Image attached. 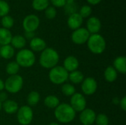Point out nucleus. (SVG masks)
Instances as JSON below:
<instances>
[{
	"mask_svg": "<svg viewBox=\"0 0 126 125\" xmlns=\"http://www.w3.org/2000/svg\"><path fill=\"white\" fill-rule=\"evenodd\" d=\"M76 116V112L69 104H60L55 111V116L57 120L63 124L72 122Z\"/></svg>",
	"mask_w": 126,
	"mask_h": 125,
	"instance_id": "nucleus-1",
	"label": "nucleus"
},
{
	"mask_svg": "<svg viewBox=\"0 0 126 125\" xmlns=\"http://www.w3.org/2000/svg\"><path fill=\"white\" fill-rule=\"evenodd\" d=\"M59 61V55L52 48H46L41 52L39 57L40 65L45 69H52Z\"/></svg>",
	"mask_w": 126,
	"mask_h": 125,
	"instance_id": "nucleus-2",
	"label": "nucleus"
},
{
	"mask_svg": "<svg viewBox=\"0 0 126 125\" xmlns=\"http://www.w3.org/2000/svg\"><path fill=\"white\" fill-rule=\"evenodd\" d=\"M86 43L88 48L91 51V52L96 55L102 54L105 51L106 47L105 38L98 33L90 35Z\"/></svg>",
	"mask_w": 126,
	"mask_h": 125,
	"instance_id": "nucleus-3",
	"label": "nucleus"
},
{
	"mask_svg": "<svg viewBox=\"0 0 126 125\" xmlns=\"http://www.w3.org/2000/svg\"><path fill=\"white\" fill-rule=\"evenodd\" d=\"M16 62L19 66L30 68L34 65L35 62V56L33 52L30 49H22L16 54Z\"/></svg>",
	"mask_w": 126,
	"mask_h": 125,
	"instance_id": "nucleus-4",
	"label": "nucleus"
},
{
	"mask_svg": "<svg viewBox=\"0 0 126 125\" xmlns=\"http://www.w3.org/2000/svg\"><path fill=\"white\" fill-rule=\"evenodd\" d=\"M69 77V72L63 67L56 66L51 69L49 73V80L55 85H61L64 83Z\"/></svg>",
	"mask_w": 126,
	"mask_h": 125,
	"instance_id": "nucleus-5",
	"label": "nucleus"
},
{
	"mask_svg": "<svg viewBox=\"0 0 126 125\" xmlns=\"http://www.w3.org/2000/svg\"><path fill=\"white\" fill-rule=\"evenodd\" d=\"M23 83L24 80L21 76L11 75L4 82V88L10 94H16L21 90Z\"/></svg>",
	"mask_w": 126,
	"mask_h": 125,
	"instance_id": "nucleus-6",
	"label": "nucleus"
},
{
	"mask_svg": "<svg viewBox=\"0 0 126 125\" xmlns=\"http://www.w3.org/2000/svg\"><path fill=\"white\" fill-rule=\"evenodd\" d=\"M17 113V120L21 125H29L33 119V111L30 106L23 105L18 108Z\"/></svg>",
	"mask_w": 126,
	"mask_h": 125,
	"instance_id": "nucleus-7",
	"label": "nucleus"
},
{
	"mask_svg": "<svg viewBox=\"0 0 126 125\" xmlns=\"http://www.w3.org/2000/svg\"><path fill=\"white\" fill-rule=\"evenodd\" d=\"M40 19L35 14L27 15L22 22V26L25 32H35L39 27Z\"/></svg>",
	"mask_w": 126,
	"mask_h": 125,
	"instance_id": "nucleus-8",
	"label": "nucleus"
},
{
	"mask_svg": "<svg viewBox=\"0 0 126 125\" xmlns=\"http://www.w3.org/2000/svg\"><path fill=\"white\" fill-rule=\"evenodd\" d=\"M90 35L91 34L86 28L80 27L73 31L71 35V39L74 43L81 45L87 42Z\"/></svg>",
	"mask_w": 126,
	"mask_h": 125,
	"instance_id": "nucleus-9",
	"label": "nucleus"
},
{
	"mask_svg": "<svg viewBox=\"0 0 126 125\" xmlns=\"http://www.w3.org/2000/svg\"><path fill=\"white\" fill-rule=\"evenodd\" d=\"M70 106L75 112H81L86 107V100L84 96L79 93H75L70 99Z\"/></svg>",
	"mask_w": 126,
	"mask_h": 125,
	"instance_id": "nucleus-10",
	"label": "nucleus"
},
{
	"mask_svg": "<svg viewBox=\"0 0 126 125\" xmlns=\"http://www.w3.org/2000/svg\"><path fill=\"white\" fill-rule=\"evenodd\" d=\"M81 89L85 95H92L94 94L97 88V81L92 77H86L81 83Z\"/></svg>",
	"mask_w": 126,
	"mask_h": 125,
	"instance_id": "nucleus-11",
	"label": "nucleus"
},
{
	"mask_svg": "<svg viewBox=\"0 0 126 125\" xmlns=\"http://www.w3.org/2000/svg\"><path fill=\"white\" fill-rule=\"evenodd\" d=\"M96 113L90 108H85L80 114V121L83 125H92L95 122Z\"/></svg>",
	"mask_w": 126,
	"mask_h": 125,
	"instance_id": "nucleus-12",
	"label": "nucleus"
},
{
	"mask_svg": "<svg viewBox=\"0 0 126 125\" xmlns=\"http://www.w3.org/2000/svg\"><path fill=\"white\" fill-rule=\"evenodd\" d=\"M101 21L100 20L95 17H90L86 22V29L90 34H97L100 32L101 29Z\"/></svg>",
	"mask_w": 126,
	"mask_h": 125,
	"instance_id": "nucleus-13",
	"label": "nucleus"
},
{
	"mask_svg": "<svg viewBox=\"0 0 126 125\" xmlns=\"http://www.w3.org/2000/svg\"><path fill=\"white\" fill-rule=\"evenodd\" d=\"M83 21V18L78 13H74L69 15V18L67 19V25L71 29L75 30L81 27Z\"/></svg>",
	"mask_w": 126,
	"mask_h": 125,
	"instance_id": "nucleus-14",
	"label": "nucleus"
},
{
	"mask_svg": "<svg viewBox=\"0 0 126 125\" xmlns=\"http://www.w3.org/2000/svg\"><path fill=\"white\" fill-rule=\"evenodd\" d=\"M30 47L31 51L34 52H42L47 48V43L44 40L41 38L35 37L30 40Z\"/></svg>",
	"mask_w": 126,
	"mask_h": 125,
	"instance_id": "nucleus-15",
	"label": "nucleus"
},
{
	"mask_svg": "<svg viewBox=\"0 0 126 125\" xmlns=\"http://www.w3.org/2000/svg\"><path fill=\"white\" fill-rule=\"evenodd\" d=\"M78 66H79V61L74 56H69L63 61V67L68 72H72V71H76L78 69Z\"/></svg>",
	"mask_w": 126,
	"mask_h": 125,
	"instance_id": "nucleus-16",
	"label": "nucleus"
},
{
	"mask_svg": "<svg viewBox=\"0 0 126 125\" xmlns=\"http://www.w3.org/2000/svg\"><path fill=\"white\" fill-rule=\"evenodd\" d=\"M1 108L7 114L16 113L18 110V105L17 102L11 99H7L5 102H4L3 104L1 105Z\"/></svg>",
	"mask_w": 126,
	"mask_h": 125,
	"instance_id": "nucleus-17",
	"label": "nucleus"
},
{
	"mask_svg": "<svg viewBox=\"0 0 126 125\" xmlns=\"http://www.w3.org/2000/svg\"><path fill=\"white\" fill-rule=\"evenodd\" d=\"M114 69L121 74H125L126 73V57L124 56L117 57L114 61Z\"/></svg>",
	"mask_w": 126,
	"mask_h": 125,
	"instance_id": "nucleus-18",
	"label": "nucleus"
},
{
	"mask_svg": "<svg viewBox=\"0 0 126 125\" xmlns=\"http://www.w3.org/2000/svg\"><path fill=\"white\" fill-rule=\"evenodd\" d=\"M12 34L10 31L5 28H0V45L4 46L10 43L12 39Z\"/></svg>",
	"mask_w": 126,
	"mask_h": 125,
	"instance_id": "nucleus-19",
	"label": "nucleus"
},
{
	"mask_svg": "<svg viewBox=\"0 0 126 125\" xmlns=\"http://www.w3.org/2000/svg\"><path fill=\"white\" fill-rule=\"evenodd\" d=\"M10 43L13 48L18 49H22L26 45V39L24 36L17 35L12 37Z\"/></svg>",
	"mask_w": 126,
	"mask_h": 125,
	"instance_id": "nucleus-20",
	"label": "nucleus"
},
{
	"mask_svg": "<svg viewBox=\"0 0 126 125\" xmlns=\"http://www.w3.org/2000/svg\"><path fill=\"white\" fill-rule=\"evenodd\" d=\"M15 54V50L14 48L8 44V45H4V46H1L0 48V55L1 57H2L4 59H11Z\"/></svg>",
	"mask_w": 126,
	"mask_h": 125,
	"instance_id": "nucleus-21",
	"label": "nucleus"
},
{
	"mask_svg": "<svg viewBox=\"0 0 126 125\" xmlns=\"http://www.w3.org/2000/svg\"><path fill=\"white\" fill-rule=\"evenodd\" d=\"M104 77L107 82L113 83L117 78V71L113 66H109L104 71Z\"/></svg>",
	"mask_w": 126,
	"mask_h": 125,
	"instance_id": "nucleus-22",
	"label": "nucleus"
},
{
	"mask_svg": "<svg viewBox=\"0 0 126 125\" xmlns=\"http://www.w3.org/2000/svg\"><path fill=\"white\" fill-rule=\"evenodd\" d=\"M68 79L74 84H79V83H81L83 80H84V76L81 71L76 70L69 74Z\"/></svg>",
	"mask_w": 126,
	"mask_h": 125,
	"instance_id": "nucleus-23",
	"label": "nucleus"
},
{
	"mask_svg": "<svg viewBox=\"0 0 126 125\" xmlns=\"http://www.w3.org/2000/svg\"><path fill=\"white\" fill-rule=\"evenodd\" d=\"M44 105L49 108L55 109L60 105V102L57 97H55L54 95H49L45 98Z\"/></svg>",
	"mask_w": 126,
	"mask_h": 125,
	"instance_id": "nucleus-24",
	"label": "nucleus"
},
{
	"mask_svg": "<svg viewBox=\"0 0 126 125\" xmlns=\"http://www.w3.org/2000/svg\"><path fill=\"white\" fill-rule=\"evenodd\" d=\"M49 4V0H32V7L37 11L45 10Z\"/></svg>",
	"mask_w": 126,
	"mask_h": 125,
	"instance_id": "nucleus-25",
	"label": "nucleus"
},
{
	"mask_svg": "<svg viewBox=\"0 0 126 125\" xmlns=\"http://www.w3.org/2000/svg\"><path fill=\"white\" fill-rule=\"evenodd\" d=\"M27 100L30 106H35L40 101V94L37 91H31L29 93Z\"/></svg>",
	"mask_w": 126,
	"mask_h": 125,
	"instance_id": "nucleus-26",
	"label": "nucleus"
},
{
	"mask_svg": "<svg viewBox=\"0 0 126 125\" xmlns=\"http://www.w3.org/2000/svg\"><path fill=\"white\" fill-rule=\"evenodd\" d=\"M19 69H20V66H18V64L16 61H12L7 63L6 66V72L10 76L16 75L18 74Z\"/></svg>",
	"mask_w": 126,
	"mask_h": 125,
	"instance_id": "nucleus-27",
	"label": "nucleus"
},
{
	"mask_svg": "<svg viewBox=\"0 0 126 125\" xmlns=\"http://www.w3.org/2000/svg\"><path fill=\"white\" fill-rule=\"evenodd\" d=\"M62 93L66 97H72L75 93V88L73 85L69 83H64L61 88Z\"/></svg>",
	"mask_w": 126,
	"mask_h": 125,
	"instance_id": "nucleus-28",
	"label": "nucleus"
},
{
	"mask_svg": "<svg viewBox=\"0 0 126 125\" xmlns=\"http://www.w3.org/2000/svg\"><path fill=\"white\" fill-rule=\"evenodd\" d=\"M1 24L3 28L9 29L11 27H13V26L14 25V19L10 15H4L3 17H1Z\"/></svg>",
	"mask_w": 126,
	"mask_h": 125,
	"instance_id": "nucleus-29",
	"label": "nucleus"
},
{
	"mask_svg": "<svg viewBox=\"0 0 126 125\" xmlns=\"http://www.w3.org/2000/svg\"><path fill=\"white\" fill-rule=\"evenodd\" d=\"M10 12V5L4 0H0V17L7 15Z\"/></svg>",
	"mask_w": 126,
	"mask_h": 125,
	"instance_id": "nucleus-30",
	"label": "nucleus"
},
{
	"mask_svg": "<svg viewBox=\"0 0 126 125\" xmlns=\"http://www.w3.org/2000/svg\"><path fill=\"white\" fill-rule=\"evenodd\" d=\"M92 9L91 6H89V5H83V6H82L80 7L78 13L80 15V16L83 18H85L89 17V15L92 14Z\"/></svg>",
	"mask_w": 126,
	"mask_h": 125,
	"instance_id": "nucleus-31",
	"label": "nucleus"
},
{
	"mask_svg": "<svg viewBox=\"0 0 126 125\" xmlns=\"http://www.w3.org/2000/svg\"><path fill=\"white\" fill-rule=\"evenodd\" d=\"M97 125H109V118L106 114L100 113L96 116L95 122Z\"/></svg>",
	"mask_w": 126,
	"mask_h": 125,
	"instance_id": "nucleus-32",
	"label": "nucleus"
},
{
	"mask_svg": "<svg viewBox=\"0 0 126 125\" xmlns=\"http://www.w3.org/2000/svg\"><path fill=\"white\" fill-rule=\"evenodd\" d=\"M44 13H45L46 18L48 19H53L55 18V16L57 15V11H56L55 8L54 7H51V6H49L44 10Z\"/></svg>",
	"mask_w": 126,
	"mask_h": 125,
	"instance_id": "nucleus-33",
	"label": "nucleus"
},
{
	"mask_svg": "<svg viewBox=\"0 0 126 125\" xmlns=\"http://www.w3.org/2000/svg\"><path fill=\"white\" fill-rule=\"evenodd\" d=\"M65 7V11L66 13L71 15L74 13H76V5H75V2L73 3H66Z\"/></svg>",
	"mask_w": 126,
	"mask_h": 125,
	"instance_id": "nucleus-34",
	"label": "nucleus"
},
{
	"mask_svg": "<svg viewBox=\"0 0 126 125\" xmlns=\"http://www.w3.org/2000/svg\"><path fill=\"white\" fill-rule=\"evenodd\" d=\"M50 2L55 7H62L66 5V0H50Z\"/></svg>",
	"mask_w": 126,
	"mask_h": 125,
	"instance_id": "nucleus-35",
	"label": "nucleus"
},
{
	"mask_svg": "<svg viewBox=\"0 0 126 125\" xmlns=\"http://www.w3.org/2000/svg\"><path fill=\"white\" fill-rule=\"evenodd\" d=\"M120 108H122L123 111H126V97H124L122 99L120 100Z\"/></svg>",
	"mask_w": 126,
	"mask_h": 125,
	"instance_id": "nucleus-36",
	"label": "nucleus"
},
{
	"mask_svg": "<svg viewBox=\"0 0 126 125\" xmlns=\"http://www.w3.org/2000/svg\"><path fill=\"white\" fill-rule=\"evenodd\" d=\"M24 37L25 38V39L31 40L33 38H35V33L33 32H25Z\"/></svg>",
	"mask_w": 126,
	"mask_h": 125,
	"instance_id": "nucleus-37",
	"label": "nucleus"
},
{
	"mask_svg": "<svg viewBox=\"0 0 126 125\" xmlns=\"http://www.w3.org/2000/svg\"><path fill=\"white\" fill-rule=\"evenodd\" d=\"M6 100H7V95L6 93L4 92H0V102H1V104L5 102Z\"/></svg>",
	"mask_w": 126,
	"mask_h": 125,
	"instance_id": "nucleus-38",
	"label": "nucleus"
},
{
	"mask_svg": "<svg viewBox=\"0 0 126 125\" xmlns=\"http://www.w3.org/2000/svg\"><path fill=\"white\" fill-rule=\"evenodd\" d=\"M86 1L91 5H96V4H98L102 0H86Z\"/></svg>",
	"mask_w": 126,
	"mask_h": 125,
	"instance_id": "nucleus-39",
	"label": "nucleus"
},
{
	"mask_svg": "<svg viewBox=\"0 0 126 125\" xmlns=\"http://www.w3.org/2000/svg\"><path fill=\"white\" fill-rule=\"evenodd\" d=\"M4 88V82L1 79H0V91H1Z\"/></svg>",
	"mask_w": 126,
	"mask_h": 125,
	"instance_id": "nucleus-40",
	"label": "nucleus"
},
{
	"mask_svg": "<svg viewBox=\"0 0 126 125\" xmlns=\"http://www.w3.org/2000/svg\"><path fill=\"white\" fill-rule=\"evenodd\" d=\"M113 102H114V104H119V103H120V100H119L117 98H114V99H113Z\"/></svg>",
	"mask_w": 126,
	"mask_h": 125,
	"instance_id": "nucleus-41",
	"label": "nucleus"
},
{
	"mask_svg": "<svg viewBox=\"0 0 126 125\" xmlns=\"http://www.w3.org/2000/svg\"><path fill=\"white\" fill-rule=\"evenodd\" d=\"M49 125H59L58 123H56V122H52V123H50Z\"/></svg>",
	"mask_w": 126,
	"mask_h": 125,
	"instance_id": "nucleus-42",
	"label": "nucleus"
},
{
	"mask_svg": "<svg viewBox=\"0 0 126 125\" xmlns=\"http://www.w3.org/2000/svg\"><path fill=\"white\" fill-rule=\"evenodd\" d=\"M1 105H2V104H1V102H0V111L1 110Z\"/></svg>",
	"mask_w": 126,
	"mask_h": 125,
	"instance_id": "nucleus-43",
	"label": "nucleus"
},
{
	"mask_svg": "<svg viewBox=\"0 0 126 125\" xmlns=\"http://www.w3.org/2000/svg\"><path fill=\"white\" fill-rule=\"evenodd\" d=\"M0 57H1V55H0Z\"/></svg>",
	"mask_w": 126,
	"mask_h": 125,
	"instance_id": "nucleus-44",
	"label": "nucleus"
}]
</instances>
